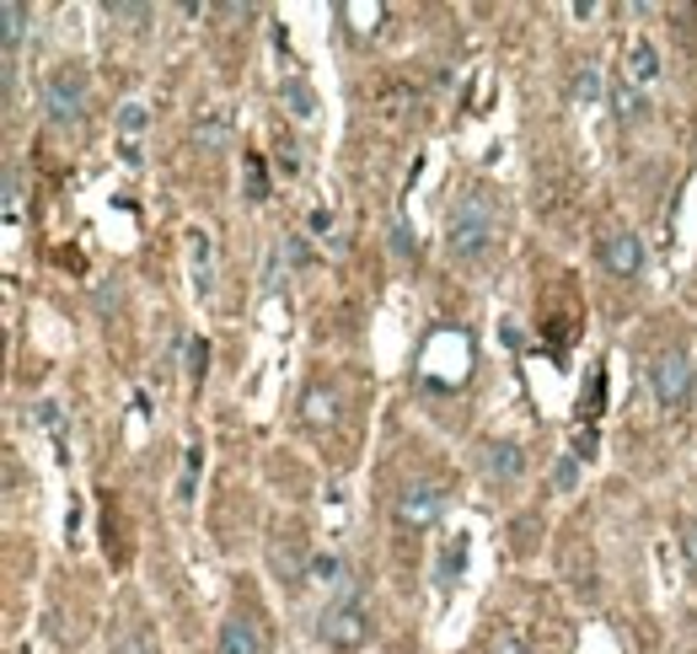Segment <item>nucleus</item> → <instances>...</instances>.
Instances as JSON below:
<instances>
[{
    "label": "nucleus",
    "instance_id": "nucleus-1",
    "mask_svg": "<svg viewBox=\"0 0 697 654\" xmlns=\"http://www.w3.org/2000/svg\"><path fill=\"white\" fill-rule=\"evenodd\" d=\"M500 242V198L489 183H472L467 194H456L450 220H445V247L456 263H478Z\"/></svg>",
    "mask_w": 697,
    "mask_h": 654
},
{
    "label": "nucleus",
    "instance_id": "nucleus-2",
    "mask_svg": "<svg viewBox=\"0 0 697 654\" xmlns=\"http://www.w3.org/2000/svg\"><path fill=\"white\" fill-rule=\"evenodd\" d=\"M317 633L327 650L338 654H354L365 639H371V611H365V601H360V585L354 580H344V590H338V601H327L317 617Z\"/></svg>",
    "mask_w": 697,
    "mask_h": 654
},
{
    "label": "nucleus",
    "instance_id": "nucleus-3",
    "mask_svg": "<svg viewBox=\"0 0 697 654\" xmlns=\"http://www.w3.org/2000/svg\"><path fill=\"white\" fill-rule=\"evenodd\" d=\"M86 102H92V81H86V70L81 65H60L49 70V81H44V113H49V124H81L86 119Z\"/></svg>",
    "mask_w": 697,
    "mask_h": 654
},
{
    "label": "nucleus",
    "instance_id": "nucleus-4",
    "mask_svg": "<svg viewBox=\"0 0 697 654\" xmlns=\"http://www.w3.org/2000/svg\"><path fill=\"white\" fill-rule=\"evenodd\" d=\"M693 354L687 349H660L654 354V365H649V387L660 397V408H687V397H693Z\"/></svg>",
    "mask_w": 697,
    "mask_h": 654
},
{
    "label": "nucleus",
    "instance_id": "nucleus-5",
    "mask_svg": "<svg viewBox=\"0 0 697 654\" xmlns=\"http://www.w3.org/2000/svg\"><path fill=\"white\" fill-rule=\"evenodd\" d=\"M397 525H408V531H424V525H435L445 516V483L441 477H413V483H402V494H397Z\"/></svg>",
    "mask_w": 697,
    "mask_h": 654
},
{
    "label": "nucleus",
    "instance_id": "nucleus-6",
    "mask_svg": "<svg viewBox=\"0 0 697 654\" xmlns=\"http://www.w3.org/2000/svg\"><path fill=\"white\" fill-rule=\"evenodd\" d=\"M596 258H601V268H606L612 279H638V274H644V242H638V231L617 226V231H606V237L596 242Z\"/></svg>",
    "mask_w": 697,
    "mask_h": 654
},
{
    "label": "nucleus",
    "instance_id": "nucleus-7",
    "mask_svg": "<svg viewBox=\"0 0 697 654\" xmlns=\"http://www.w3.org/2000/svg\"><path fill=\"white\" fill-rule=\"evenodd\" d=\"M215 654H263V628H257L253 611H231V617L220 622Z\"/></svg>",
    "mask_w": 697,
    "mask_h": 654
},
{
    "label": "nucleus",
    "instance_id": "nucleus-8",
    "mask_svg": "<svg viewBox=\"0 0 697 654\" xmlns=\"http://www.w3.org/2000/svg\"><path fill=\"white\" fill-rule=\"evenodd\" d=\"M268 564H274V574H279L285 585H307V580H312V553L301 547V536H279V542L268 547Z\"/></svg>",
    "mask_w": 697,
    "mask_h": 654
},
{
    "label": "nucleus",
    "instance_id": "nucleus-9",
    "mask_svg": "<svg viewBox=\"0 0 697 654\" xmlns=\"http://www.w3.org/2000/svg\"><path fill=\"white\" fill-rule=\"evenodd\" d=\"M483 472L500 477V483H515V477L526 472V451H520L515 440H489V446H483Z\"/></svg>",
    "mask_w": 697,
    "mask_h": 654
},
{
    "label": "nucleus",
    "instance_id": "nucleus-10",
    "mask_svg": "<svg viewBox=\"0 0 697 654\" xmlns=\"http://www.w3.org/2000/svg\"><path fill=\"white\" fill-rule=\"evenodd\" d=\"M0 22H5V92L16 81V55H22V33H27V5L22 0H5L0 5Z\"/></svg>",
    "mask_w": 697,
    "mask_h": 654
},
{
    "label": "nucleus",
    "instance_id": "nucleus-11",
    "mask_svg": "<svg viewBox=\"0 0 697 654\" xmlns=\"http://www.w3.org/2000/svg\"><path fill=\"white\" fill-rule=\"evenodd\" d=\"M108 644H113V654H161V644H156V628H151V622H140V617L119 622Z\"/></svg>",
    "mask_w": 697,
    "mask_h": 654
},
{
    "label": "nucleus",
    "instance_id": "nucleus-12",
    "mask_svg": "<svg viewBox=\"0 0 697 654\" xmlns=\"http://www.w3.org/2000/svg\"><path fill=\"white\" fill-rule=\"evenodd\" d=\"M193 140H199V150H226V145H231V113H226V108H209V113L193 124Z\"/></svg>",
    "mask_w": 697,
    "mask_h": 654
},
{
    "label": "nucleus",
    "instance_id": "nucleus-13",
    "mask_svg": "<svg viewBox=\"0 0 697 654\" xmlns=\"http://www.w3.org/2000/svg\"><path fill=\"white\" fill-rule=\"evenodd\" d=\"M189 263L199 295H209V231H189Z\"/></svg>",
    "mask_w": 697,
    "mask_h": 654
},
{
    "label": "nucleus",
    "instance_id": "nucleus-14",
    "mask_svg": "<svg viewBox=\"0 0 697 654\" xmlns=\"http://www.w3.org/2000/svg\"><path fill=\"white\" fill-rule=\"evenodd\" d=\"M569 97H574V102H579V108H590V102L601 97V65H590V60H585V65L574 70V81H569Z\"/></svg>",
    "mask_w": 697,
    "mask_h": 654
},
{
    "label": "nucleus",
    "instance_id": "nucleus-15",
    "mask_svg": "<svg viewBox=\"0 0 697 654\" xmlns=\"http://www.w3.org/2000/svg\"><path fill=\"white\" fill-rule=\"evenodd\" d=\"M654 75H660V55H654L649 38H638L628 49V81H654Z\"/></svg>",
    "mask_w": 697,
    "mask_h": 654
},
{
    "label": "nucleus",
    "instance_id": "nucleus-16",
    "mask_svg": "<svg viewBox=\"0 0 697 654\" xmlns=\"http://www.w3.org/2000/svg\"><path fill=\"white\" fill-rule=\"evenodd\" d=\"M279 97H285V108H290L296 119H312V113H317V92H312L307 81H285Z\"/></svg>",
    "mask_w": 697,
    "mask_h": 654
},
{
    "label": "nucleus",
    "instance_id": "nucleus-17",
    "mask_svg": "<svg viewBox=\"0 0 697 654\" xmlns=\"http://www.w3.org/2000/svg\"><path fill=\"white\" fill-rule=\"evenodd\" d=\"M301 408H307V424H333L338 419V397L327 392V387H312Z\"/></svg>",
    "mask_w": 697,
    "mask_h": 654
},
{
    "label": "nucleus",
    "instance_id": "nucleus-18",
    "mask_svg": "<svg viewBox=\"0 0 697 654\" xmlns=\"http://www.w3.org/2000/svg\"><path fill=\"white\" fill-rule=\"evenodd\" d=\"M242 172H248V198L263 204V198H268V167H263V156H257V150L242 156Z\"/></svg>",
    "mask_w": 697,
    "mask_h": 654
},
{
    "label": "nucleus",
    "instance_id": "nucleus-19",
    "mask_svg": "<svg viewBox=\"0 0 697 654\" xmlns=\"http://www.w3.org/2000/svg\"><path fill=\"white\" fill-rule=\"evenodd\" d=\"M461 564H467V536L456 531V536L445 542V553H441V585H450V574H456Z\"/></svg>",
    "mask_w": 697,
    "mask_h": 654
},
{
    "label": "nucleus",
    "instance_id": "nucleus-20",
    "mask_svg": "<svg viewBox=\"0 0 697 654\" xmlns=\"http://www.w3.org/2000/svg\"><path fill=\"white\" fill-rule=\"evenodd\" d=\"M204 376H209V338H189V382L204 387Z\"/></svg>",
    "mask_w": 697,
    "mask_h": 654
},
{
    "label": "nucleus",
    "instance_id": "nucleus-21",
    "mask_svg": "<svg viewBox=\"0 0 697 654\" xmlns=\"http://www.w3.org/2000/svg\"><path fill=\"white\" fill-rule=\"evenodd\" d=\"M344 558L338 553H312V580H327V585H344Z\"/></svg>",
    "mask_w": 697,
    "mask_h": 654
},
{
    "label": "nucleus",
    "instance_id": "nucleus-22",
    "mask_svg": "<svg viewBox=\"0 0 697 654\" xmlns=\"http://www.w3.org/2000/svg\"><path fill=\"white\" fill-rule=\"evenodd\" d=\"M596 446H601V435H596V424H585V429H574L569 457L574 461H590V457H596Z\"/></svg>",
    "mask_w": 697,
    "mask_h": 654
},
{
    "label": "nucleus",
    "instance_id": "nucleus-23",
    "mask_svg": "<svg viewBox=\"0 0 697 654\" xmlns=\"http://www.w3.org/2000/svg\"><path fill=\"white\" fill-rule=\"evenodd\" d=\"M612 108H617V119H638V113H644V102L634 97V86H628V81L612 92Z\"/></svg>",
    "mask_w": 697,
    "mask_h": 654
},
{
    "label": "nucleus",
    "instance_id": "nucleus-24",
    "mask_svg": "<svg viewBox=\"0 0 697 654\" xmlns=\"http://www.w3.org/2000/svg\"><path fill=\"white\" fill-rule=\"evenodd\" d=\"M279 253H285L290 268H307V263H312V247H307L301 237H285V242H279Z\"/></svg>",
    "mask_w": 697,
    "mask_h": 654
},
{
    "label": "nucleus",
    "instance_id": "nucleus-25",
    "mask_svg": "<svg viewBox=\"0 0 697 654\" xmlns=\"http://www.w3.org/2000/svg\"><path fill=\"white\" fill-rule=\"evenodd\" d=\"M489 654H531V650H526L520 628H505V633H494V650H489Z\"/></svg>",
    "mask_w": 697,
    "mask_h": 654
},
{
    "label": "nucleus",
    "instance_id": "nucleus-26",
    "mask_svg": "<svg viewBox=\"0 0 697 654\" xmlns=\"http://www.w3.org/2000/svg\"><path fill=\"white\" fill-rule=\"evenodd\" d=\"M601 402H606V371H596V376H590V397H585L579 408L596 419V413H601Z\"/></svg>",
    "mask_w": 697,
    "mask_h": 654
},
{
    "label": "nucleus",
    "instance_id": "nucleus-27",
    "mask_svg": "<svg viewBox=\"0 0 697 654\" xmlns=\"http://www.w3.org/2000/svg\"><path fill=\"white\" fill-rule=\"evenodd\" d=\"M119 130H124V134L145 130V102H124V108H119Z\"/></svg>",
    "mask_w": 697,
    "mask_h": 654
},
{
    "label": "nucleus",
    "instance_id": "nucleus-28",
    "mask_svg": "<svg viewBox=\"0 0 697 654\" xmlns=\"http://www.w3.org/2000/svg\"><path fill=\"white\" fill-rule=\"evenodd\" d=\"M574 477H579V472H574V457H564L558 467H553V488H558V494H569Z\"/></svg>",
    "mask_w": 697,
    "mask_h": 654
},
{
    "label": "nucleus",
    "instance_id": "nucleus-29",
    "mask_svg": "<svg viewBox=\"0 0 697 654\" xmlns=\"http://www.w3.org/2000/svg\"><path fill=\"white\" fill-rule=\"evenodd\" d=\"M108 16H124V22H140V16H151V5H108Z\"/></svg>",
    "mask_w": 697,
    "mask_h": 654
},
{
    "label": "nucleus",
    "instance_id": "nucleus-30",
    "mask_svg": "<svg viewBox=\"0 0 697 654\" xmlns=\"http://www.w3.org/2000/svg\"><path fill=\"white\" fill-rule=\"evenodd\" d=\"M682 553H687V564L697 569V521L687 525V531H682Z\"/></svg>",
    "mask_w": 697,
    "mask_h": 654
},
{
    "label": "nucleus",
    "instance_id": "nucleus-31",
    "mask_svg": "<svg viewBox=\"0 0 697 654\" xmlns=\"http://www.w3.org/2000/svg\"><path fill=\"white\" fill-rule=\"evenodd\" d=\"M5 209H16V161H5Z\"/></svg>",
    "mask_w": 697,
    "mask_h": 654
},
{
    "label": "nucleus",
    "instance_id": "nucleus-32",
    "mask_svg": "<svg viewBox=\"0 0 697 654\" xmlns=\"http://www.w3.org/2000/svg\"><path fill=\"white\" fill-rule=\"evenodd\" d=\"M392 247H397V253H413V237H408V226H392Z\"/></svg>",
    "mask_w": 697,
    "mask_h": 654
},
{
    "label": "nucleus",
    "instance_id": "nucleus-33",
    "mask_svg": "<svg viewBox=\"0 0 697 654\" xmlns=\"http://www.w3.org/2000/svg\"><path fill=\"white\" fill-rule=\"evenodd\" d=\"M312 231H333V215L327 209H312Z\"/></svg>",
    "mask_w": 697,
    "mask_h": 654
}]
</instances>
